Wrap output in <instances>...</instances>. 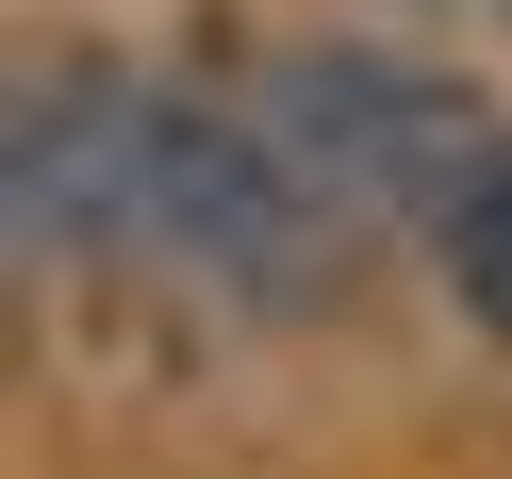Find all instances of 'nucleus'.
Returning <instances> with one entry per match:
<instances>
[{
  "label": "nucleus",
  "mask_w": 512,
  "mask_h": 479,
  "mask_svg": "<svg viewBox=\"0 0 512 479\" xmlns=\"http://www.w3.org/2000/svg\"><path fill=\"white\" fill-rule=\"evenodd\" d=\"M149 248L232 331H331L380 265V215L265 133L248 67H149Z\"/></svg>",
  "instance_id": "obj_1"
},
{
  "label": "nucleus",
  "mask_w": 512,
  "mask_h": 479,
  "mask_svg": "<svg viewBox=\"0 0 512 479\" xmlns=\"http://www.w3.org/2000/svg\"><path fill=\"white\" fill-rule=\"evenodd\" d=\"M248 100H265V133L298 149L331 199H364L397 248L430 232L479 166H512V116L479 100L446 50H413V34H298V50L248 67Z\"/></svg>",
  "instance_id": "obj_2"
},
{
  "label": "nucleus",
  "mask_w": 512,
  "mask_h": 479,
  "mask_svg": "<svg viewBox=\"0 0 512 479\" xmlns=\"http://www.w3.org/2000/svg\"><path fill=\"white\" fill-rule=\"evenodd\" d=\"M413 265H430V298H446V331L463 347H496L512 364V166H479L463 199L413 232Z\"/></svg>",
  "instance_id": "obj_3"
},
{
  "label": "nucleus",
  "mask_w": 512,
  "mask_h": 479,
  "mask_svg": "<svg viewBox=\"0 0 512 479\" xmlns=\"http://www.w3.org/2000/svg\"><path fill=\"white\" fill-rule=\"evenodd\" d=\"M463 17H512V0H463Z\"/></svg>",
  "instance_id": "obj_4"
}]
</instances>
